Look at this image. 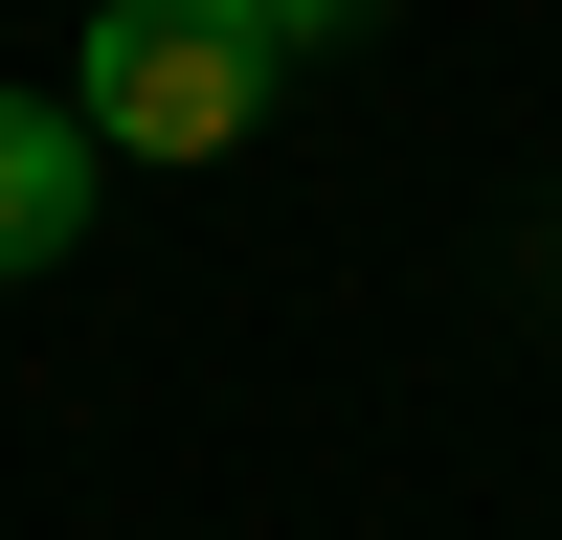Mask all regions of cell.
Instances as JSON below:
<instances>
[{"instance_id":"cell-3","label":"cell","mask_w":562,"mask_h":540,"mask_svg":"<svg viewBox=\"0 0 562 540\" xmlns=\"http://www.w3.org/2000/svg\"><path fill=\"white\" fill-rule=\"evenodd\" d=\"M270 23H293V45H338V23H360V0H270Z\"/></svg>"},{"instance_id":"cell-2","label":"cell","mask_w":562,"mask_h":540,"mask_svg":"<svg viewBox=\"0 0 562 540\" xmlns=\"http://www.w3.org/2000/svg\"><path fill=\"white\" fill-rule=\"evenodd\" d=\"M90 158H113V135H90L68 90H0V270L90 248Z\"/></svg>"},{"instance_id":"cell-1","label":"cell","mask_w":562,"mask_h":540,"mask_svg":"<svg viewBox=\"0 0 562 540\" xmlns=\"http://www.w3.org/2000/svg\"><path fill=\"white\" fill-rule=\"evenodd\" d=\"M270 90H293V23L270 0H113L68 113L113 158H225V135H270Z\"/></svg>"}]
</instances>
